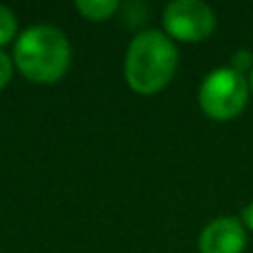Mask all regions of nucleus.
I'll use <instances>...</instances> for the list:
<instances>
[{"instance_id": "2", "label": "nucleus", "mask_w": 253, "mask_h": 253, "mask_svg": "<svg viewBox=\"0 0 253 253\" xmlns=\"http://www.w3.org/2000/svg\"><path fill=\"white\" fill-rule=\"evenodd\" d=\"M71 47L60 29L36 25L25 29L13 44V65L34 83H56L67 74Z\"/></svg>"}, {"instance_id": "3", "label": "nucleus", "mask_w": 253, "mask_h": 253, "mask_svg": "<svg viewBox=\"0 0 253 253\" xmlns=\"http://www.w3.org/2000/svg\"><path fill=\"white\" fill-rule=\"evenodd\" d=\"M247 100H249V80L233 67H218L209 71L198 91L202 111L213 120L236 118L247 107Z\"/></svg>"}, {"instance_id": "6", "label": "nucleus", "mask_w": 253, "mask_h": 253, "mask_svg": "<svg viewBox=\"0 0 253 253\" xmlns=\"http://www.w3.org/2000/svg\"><path fill=\"white\" fill-rule=\"evenodd\" d=\"M76 9L83 13V18L91 22H100L111 18L116 11L120 9V4L116 0H78L76 2Z\"/></svg>"}, {"instance_id": "9", "label": "nucleus", "mask_w": 253, "mask_h": 253, "mask_svg": "<svg viewBox=\"0 0 253 253\" xmlns=\"http://www.w3.org/2000/svg\"><path fill=\"white\" fill-rule=\"evenodd\" d=\"M11 76H13V58H9L7 53L0 51V91L9 84Z\"/></svg>"}, {"instance_id": "5", "label": "nucleus", "mask_w": 253, "mask_h": 253, "mask_svg": "<svg viewBox=\"0 0 253 253\" xmlns=\"http://www.w3.org/2000/svg\"><path fill=\"white\" fill-rule=\"evenodd\" d=\"M247 247L245 224L233 215L215 218L202 229L198 249L200 253H242Z\"/></svg>"}, {"instance_id": "1", "label": "nucleus", "mask_w": 253, "mask_h": 253, "mask_svg": "<svg viewBox=\"0 0 253 253\" xmlns=\"http://www.w3.org/2000/svg\"><path fill=\"white\" fill-rule=\"evenodd\" d=\"M178 69L173 40L158 29L140 31L131 40L125 58V78L135 93L151 96L171 83Z\"/></svg>"}, {"instance_id": "4", "label": "nucleus", "mask_w": 253, "mask_h": 253, "mask_svg": "<svg viewBox=\"0 0 253 253\" xmlns=\"http://www.w3.org/2000/svg\"><path fill=\"white\" fill-rule=\"evenodd\" d=\"M162 25L169 38L198 42L213 31L215 13L202 0H173L162 11Z\"/></svg>"}, {"instance_id": "11", "label": "nucleus", "mask_w": 253, "mask_h": 253, "mask_svg": "<svg viewBox=\"0 0 253 253\" xmlns=\"http://www.w3.org/2000/svg\"><path fill=\"white\" fill-rule=\"evenodd\" d=\"M247 80H249V91L253 93V69H251V74H249V78Z\"/></svg>"}, {"instance_id": "7", "label": "nucleus", "mask_w": 253, "mask_h": 253, "mask_svg": "<svg viewBox=\"0 0 253 253\" xmlns=\"http://www.w3.org/2000/svg\"><path fill=\"white\" fill-rule=\"evenodd\" d=\"M16 29H18V22L13 11L9 7H4V4H0V47L11 42L13 36H16Z\"/></svg>"}, {"instance_id": "8", "label": "nucleus", "mask_w": 253, "mask_h": 253, "mask_svg": "<svg viewBox=\"0 0 253 253\" xmlns=\"http://www.w3.org/2000/svg\"><path fill=\"white\" fill-rule=\"evenodd\" d=\"M229 67H233V69L240 71V74H245V71H249V74H251V69H253V53L247 51V49H240V51L233 53L231 65H229Z\"/></svg>"}, {"instance_id": "10", "label": "nucleus", "mask_w": 253, "mask_h": 253, "mask_svg": "<svg viewBox=\"0 0 253 253\" xmlns=\"http://www.w3.org/2000/svg\"><path fill=\"white\" fill-rule=\"evenodd\" d=\"M242 224H245L249 231H253V202H249V205L242 209Z\"/></svg>"}]
</instances>
